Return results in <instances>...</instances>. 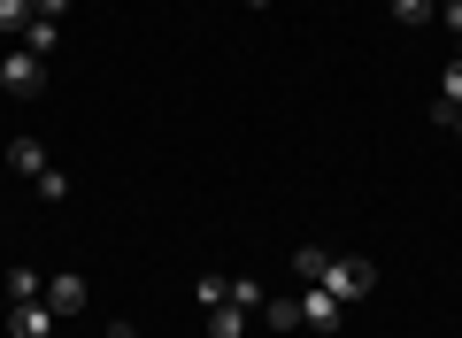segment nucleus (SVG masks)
Returning <instances> with one entry per match:
<instances>
[{"mask_svg":"<svg viewBox=\"0 0 462 338\" xmlns=\"http://www.w3.org/2000/svg\"><path fill=\"white\" fill-rule=\"evenodd\" d=\"M54 323H62V315H54L47 300H16V307H8V338H54Z\"/></svg>","mask_w":462,"mask_h":338,"instance_id":"4","label":"nucleus"},{"mask_svg":"<svg viewBox=\"0 0 462 338\" xmlns=\"http://www.w3.org/2000/svg\"><path fill=\"white\" fill-rule=\"evenodd\" d=\"M431 8H439V0H393V16L409 23V32H424V23H431Z\"/></svg>","mask_w":462,"mask_h":338,"instance_id":"15","label":"nucleus"},{"mask_svg":"<svg viewBox=\"0 0 462 338\" xmlns=\"http://www.w3.org/2000/svg\"><path fill=\"white\" fill-rule=\"evenodd\" d=\"M16 300H47V285H39V269H8V307Z\"/></svg>","mask_w":462,"mask_h":338,"instance_id":"11","label":"nucleus"},{"mask_svg":"<svg viewBox=\"0 0 462 338\" xmlns=\"http://www.w3.org/2000/svg\"><path fill=\"white\" fill-rule=\"evenodd\" d=\"M16 47H23V54H39V62H47V54L62 47V32H54V16H32V23H23V39H16Z\"/></svg>","mask_w":462,"mask_h":338,"instance_id":"6","label":"nucleus"},{"mask_svg":"<svg viewBox=\"0 0 462 338\" xmlns=\"http://www.w3.org/2000/svg\"><path fill=\"white\" fill-rule=\"evenodd\" d=\"M208 338H247V307H208Z\"/></svg>","mask_w":462,"mask_h":338,"instance_id":"9","label":"nucleus"},{"mask_svg":"<svg viewBox=\"0 0 462 338\" xmlns=\"http://www.w3.org/2000/svg\"><path fill=\"white\" fill-rule=\"evenodd\" d=\"M239 8H263V0H239Z\"/></svg>","mask_w":462,"mask_h":338,"instance_id":"21","label":"nucleus"},{"mask_svg":"<svg viewBox=\"0 0 462 338\" xmlns=\"http://www.w3.org/2000/svg\"><path fill=\"white\" fill-rule=\"evenodd\" d=\"M324 269H331V246H293V277L300 285H324Z\"/></svg>","mask_w":462,"mask_h":338,"instance_id":"7","label":"nucleus"},{"mask_svg":"<svg viewBox=\"0 0 462 338\" xmlns=\"http://www.w3.org/2000/svg\"><path fill=\"white\" fill-rule=\"evenodd\" d=\"M439 100H447V108H462V54L447 62V78H439Z\"/></svg>","mask_w":462,"mask_h":338,"instance_id":"17","label":"nucleus"},{"mask_svg":"<svg viewBox=\"0 0 462 338\" xmlns=\"http://www.w3.org/2000/svg\"><path fill=\"white\" fill-rule=\"evenodd\" d=\"M447 32H455V39H462V0H447Z\"/></svg>","mask_w":462,"mask_h":338,"instance_id":"18","label":"nucleus"},{"mask_svg":"<svg viewBox=\"0 0 462 338\" xmlns=\"http://www.w3.org/2000/svg\"><path fill=\"white\" fill-rule=\"evenodd\" d=\"M0 54H8V47H0Z\"/></svg>","mask_w":462,"mask_h":338,"instance_id":"22","label":"nucleus"},{"mask_svg":"<svg viewBox=\"0 0 462 338\" xmlns=\"http://www.w3.org/2000/svg\"><path fill=\"white\" fill-rule=\"evenodd\" d=\"M293 300H300V331H316V338H331V331H339V300H331L324 285L293 292Z\"/></svg>","mask_w":462,"mask_h":338,"instance_id":"3","label":"nucleus"},{"mask_svg":"<svg viewBox=\"0 0 462 338\" xmlns=\"http://www.w3.org/2000/svg\"><path fill=\"white\" fill-rule=\"evenodd\" d=\"M263 323L270 331H300V300H263Z\"/></svg>","mask_w":462,"mask_h":338,"instance_id":"13","label":"nucleus"},{"mask_svg":"<svg viewBox=\"0 0 462 338\" xmlns=\"http://www.w3.org/2000/svg\"><path fill=\"white\" fill-rule=\"evenodd\" d=\"M85 300H93V285H85L78 269H62V277H47V307H54V315H85Z\"/></svg>","mask_w":462,"mask_h":338,"instance_id":"5","label":"nucleus"},{"mask_svg":"<svg viewBox=\"0 0 462 338\" xmlns=\"http://www.w3.org/2000/svg\"><path fill=\"white\" fill-rule=\"evenodd\" d=\"M324 292L331 300H363V292H378V261L370 254H331V269H324Z\"/></svg>","mask_w":462,"mask_h":338,"instance_id":"1","label":"nucleus"},{"mask_svg":"<svg viewBox=\"0 0 462 338\" xmlns=\"http://www.w3.org/2000/svg\"><path fill=\"white\" fill-rule=\"evenodd\" d=\"M39 8L32 0H0V39H23V23H32Z\"/></svg>","mask_w":462,"mask_h":338,"instance_id":"10","label":"nucleus"},{"mask_svg":"<svg viewBox=\"0 0 462 338\" xmlns=\"http://www.w3.org/2000/svg\"><path fill=\"white\" fill-rule=\"evenodd\" d=\"M0 93H8V100H32L39 93V54H23V47L0 54Z\"/></svg>","mask_w":462,"mask_h":338,"instance_id":"2","label":"nucleus"},{"mask_svg":"<svg viewBox=\"0 0 462 338\" xmlns=\"http://www.w3.org/2000/svg\"><path fill=\"white\" fill-rule=\"evenodd\" d=\"M193 300H200V307H231V277H216V269H208V277L193 285Z\"/></svg>","mask_w":462,"mask_h":338,"instance_id":"12","label":"nucleus"},{"mask_svg":"<svg viewBox=\"0 0 462 338\" xmlns=\"http://www.w3.org/2000/svg\"><path fill=\"white\" fill-rule=\"evenodd\" d=\"M8 169L39 178V169H47V146H39V139H8Z\"/></svg>","mask_w":462,"mask_h":338,"instance_id":"8","label":"nucleus"},{"mask_svg":"<svg viewBox=\"0 0 462 338\" xmlns=\"http://www.w3.org/2000/svg\"><path fill=\"white\" fill-rule=\"evenodd\" d=\"M263 300H270V292L254 285V277H231V307H247V315H263Z\"/></svg>","mask_w":462,"mask_h":338,"instance_id":"14","label":"nucleus"},{"mask_svg":"<svg viewBox=\"0 0 462 338\" xmlns=\"http://www.w3.org/2000/svg\"><path fill=\"white\" fill-rule=\"evenodd\" d=\"M32 193H39V200H62V193H69V178H62V169H39Z\"/></svg>","mask_w":462,"mask_h":338,"instance_id":"16","label":"nucleus"},{"mask_svg":"<svg viewBox=\"0 0 462 338\" xmlns=\"http://www.w3.org/2000/svg\"><path fill=\"white\" fill-rule=\"evenodd\" d=\"M447 131H455V139H462V108H455V123H447Z\"/></svg>","mask_w":462,"mask_h":338,"instance_id":"20","label":"nucleus"},{"mask_svg":"<svg viewBox=\"0 0 462 338\" xmlns=\"http://www.w3.org/2000/svg\"><path fill=\"white\" fill-rule=\"evenodd\" d=\"M32 8H39V16H62V8H69V0H32Z\"/></svg>","mask_w":462,"mask_h":338,"instance_id":"19","label":"nucleus"}]
</instances>
